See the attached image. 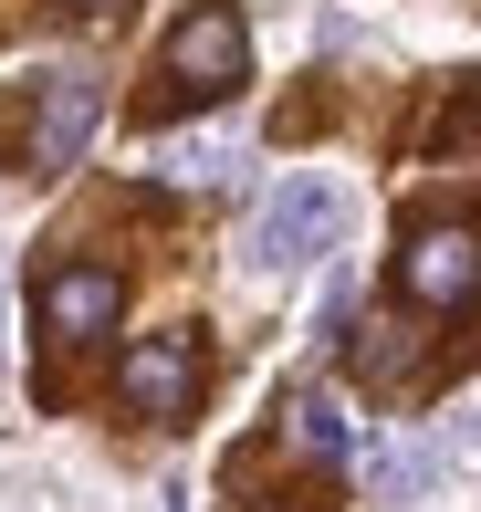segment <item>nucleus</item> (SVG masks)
<instances>
[{"mask_svg": "<svg viewBox=\"0 0 481 512\" xmlns=\"http://www.w3.org/2000/svg\"><path fill=\"white\" fill-rule=\"evenodd\" d=\"M241 74H251V32H241L231 0H210V11H189V21L168 32V95H178V105L231 95Z\"/></svg>", "mask_w": 481, "mask_h": 512, "instance_id": "obj_2", "label": "nucleus"}, {"mask_svg": "<svg viewBox=\"0 0 481 512\" xmlns=\"http://www.w3.org/2000/svg\"><path fill=\"white\" fill-rule=\"evenodd\" d=\"M346 241V189L335 178H283V189L262 199V220H251V272H314L325 251Z\"/></svg>", "mask_w": 481, "mask_h": 512, "instance_id": "obj_1", "label": "nucleus"}, {"mask_svg": "<svg viewBox=\"0 0 481 512\" xmlns=\"http://www.w3.org/2000/svg\"><path fill=\"white\" fill-rule=\"evenodd\" d=\"M199 398V345L189 335H136L126 345V408L136 418H189Z\"/></svg>", "mask_w": 481, "mask_h": 512, "instance_id": "obj_4", "label": "nucleus"}, {"mask_svg": "<svg viewBox=\"0 0 481 512\" xmlns=\"http://www.w3.org/2000/svg\"><path fill=\"white\" fill-rule=\"evenodd\" d=\"M398 283L419 293V304H461V293L481 283V241L471 230H419V241L398 251Z\"/></svg>", "mask_w": 481, "mask_h": 512, "instance_id": "obj_6", "label": "nucleus"}, {"mask_svg": "<svg viewBox=\"0 0 481 512\" xmlns=\"http://www.w3.org/2000/svg\"><path fill=\"white\" fill-rule=\"evenodd\" d=\"M293 450H304V460H346V450H356L346 408H335L325 387H304V398H293Z\"/></svg>", "mask_w": 481, "mask_h": 512, "instance_id": "obj_9", "label": "nucleus"}, {"mask_svg": "<svg viewBox=\"0 0 481 512\" xmlns=\"http://www.w3.org/2000/svg\"><path fill=\"white\" fill-rule=\"evenodd\" d=\"M0 345H11V335H0Z\"/></svg>", "mask_w": 481, "mask_h": 512, "instance_id": "obj_11", "label": "nucleus"}, {"mask_svg": "<svg viewBox=\"0 0 481 512\" xmlns=\"http://www.w3.org/2000/svg\"><path fill=\"white\" fill-rule=\"evenodd\" d=\"M95 115H105V84H95V74H42V84H32V115H21V157H32L42 178L74 168L84 136H95Z\"/></svg>", "mask_w": 481, "mask_h": 512, "instance_id": "obj_3", "label": "nucleus"}, {"mask_svg": "<svg viewBox=\"0 0 481 512\" xmlns=\"http://www.w3.org/2000/svg\"><path fill=\"white\" fill-rule=\"evenodd\" d=\"M429 481H440V450H429V439H398V450H366V492H377V502H419Z\"/></svg>", "mask_w": 481, "mask_h": 512, "instance_id": "obj_8", "label": "nucleus"}, {"mask_svg": "<svg viewBox=\"0 0 481 512\" xmlns=\"http://www.w3.org/2000/svg\"><path fill=\"white\" fill-rule=\"evenodd\" d=\"M116 314H126V283H116L105 262H63V272H42V324H53L63 345H95Z\"/></svg>", "mask_w": 481, "mask_h": 512, "instance_id": "obj_5", "label": "nucleus"}, {"mask_svg": "<svg viewBox=\"0 0 481 512\" xmlns=\"http://www.w3.org/2000/svg\"><path fill=\"white\" fill-rule=\"evenodd\" d=\"M157 512H168V502H157Z\"/></svg>", "mask_w": 481, "mask_h": 512, "instance_id": "obj_12", "label": "nucleus"}, {"mask_svg": "<svg viewBox=\"0 0 481 512\" xmlns=\"http://www.w3.org/2000/svg\"><path fill=\"white\" fill-rule=\"evenodd\" d=\"M63 11H74V21H105V11H126V0H63Z\"/></svg>", "mask_w": 481, "mask_h": 512, "instance_id": "obj_10", "label": "nucleus"}, {"mask_svg": "<svg viewBox=\"0 0 481 512\" xmlns=\"http://www.w3.org/2000/svg\"><path fill=\"white\" fill-rule=\"evenodd\" d=\"M157 178H168V189H231L241 147L231 136H168V147H157Z\"/></svg>", "mask_w": 481, "mask_h": 512, "instance_id": "obj_7", "label": "nucleus"}]
</instances>
